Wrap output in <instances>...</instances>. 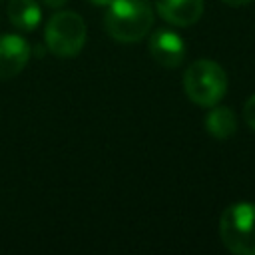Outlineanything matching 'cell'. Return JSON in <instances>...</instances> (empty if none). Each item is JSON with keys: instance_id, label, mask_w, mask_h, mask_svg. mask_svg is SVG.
Segmentation results:
<instances>
[{"instance_id": "obj_9", "label": "cell", "mask_w": 255, "mask_h": 255, "mask_svg": "<svg viewBox=\"0 0 255 255\" xmlns=\"http://www.w3.org/2000/svg\"><path fill=\"white\" fill-rule=\"evenodd\" d=\"M205 128H207L209 135H213L217 139H225L235 133L237 118H235L233 110L215 104V106H211V110L205 116Z\"/></svg>"}, {"instance_id": "obj_1", "label": "cell", "mask_w": 255, "mask_h": 255, "mask_svg": "<svg viewBox=\"0 0 255 255\" xmlns=\"http://www.w3.org/2000/svg\"><path fill=\"white\" fill-rule=\"evenodd\" d=\"M104 24L114 40L124 44L137 42L151 30V4L149 0H112L108 4Z\"/></svg>"}, {"instance_id": "obj_12", "label": "cell", "mask_w": 255, "mask_h": 255, "mask_svg": "<svg viewBox=\"0 0 255 255\" xmlns=\"http://www.w3.org/2000/svg\"><path fill=\"white\" fill-rule=\"evenodd\" d=\"M223 2L229 4V6H245V4H249L253 0H223Z\"/></svg>"}, {"instance_id": "obj_7", "label": "cell", "mask_w": 255, "mask_h": 255, "mask_svg": "<svg viewBox=\"0 0 255 255\" xmlns=\"http://www.w3.org/2000/svg\"><path fill=\"white\" fill-rule=\"evenodd\" d=\"M159 16L173 26H191L203 14V0H155Z\"/></svg>"}, {"instance_id": "obj_4", "label": "cell", "mask_w": 255, "mask_h": 255, "mask_svg": "<svg viewBox=\"0 0 255 255\" xmlns=\"http://www.w3.org/2000/svg\"><path fill=\"white\" fill-rule=\"evenodd\" d=\"M44 38L52 54L60 58H72L80 54L86 44V24L78 12H58L48 20Z\"/></svg>"}, {"instance_id": "obj_11", "label": "cell", "mask_w": 255, "mask_h": 255, "mask_svg": "<svg viewBox=\"0 0 255 255\" xmlns=\"http://www.w3.org/2000/svg\"><path fill=\"white\" fill-rule=\"evenodd\" d=\"M42 2H44L48 8H52V10H58V8H62V6H64L68 0H42Z\"/></svg>"}, {"instance_id": "obj_5", "label": "cell", "mask_w": 255, "mask_h": 255, "mask_svg": "<svg viewBox=\"0 0 255 255\" xmlns=\"http://www.w3.org/2000/svg\"><path fill=\"white\" fill-rule=\"evenodd\" d=\"M147 48H149L151 58L165 68H175L185 58V42L173 30H165V28L155 30L149 36Z\"/></svg>"}, {"instance_id": "obj_13", "label": "cell", "mask_w": 255, "mask_h": 255, "mask_svg": "<svg viewBox=\"0 0 255 255\" xmlns=\"http://www.w3.org/2000/svg\"><path fill=\"white\" fill-rule=\"evenodd\" d=\"M92 4H96V6H108L112 0H90Z\"/></svg>"}, {"instance_id": "obj_2", "label": "cell", "mask_w": 255, "mask_h": 255, "mask_svg": "<svg viewBox=\"0 0 255 255\" xmlns=\"http://www.w3.org/2000/svg\"><path fill=\"white\" fill-rule=\"evenodd\" d=\"M183 90L193 104L211 108L227 92V74L213 60H195L183 74Z\"/></svg>"}, {"instance_id": "obj_8", "label": "cell", "mask_w": 255, "mask_h": 255, "mask_svg": "<svg viewBox=\"0 0 255 255\" xmlns=\"http://www.w3.org/2000/svg\"><path fill=\"white\" fill-rule=\"evenodd\" d=\"M8 20L22 32H32L42 20V10L36 0H10L6 8Z\"/></svg>"}, {"instance_id": "obj_3", "label": "cell", "mask_w": 255, "mask_h": 255, "mask_svg": "<svg viewBox=\"0 0 255 255\" xmlns=\"http://www.w3.org/2000/svg\"><path fill=\"white\" fill-rule=\"evenodd\" d=\"M223 245L237 255H255V203H233L219 219Z\"/></svg>"}, {"instance_id": "obj_10", "label": "cell", "mask_w": 255, "mask_h": 255, "mask_svg": "<svg viewBox=\"0 0 255 255\" xmlns=\"http://www.w3.org/2000/svg\"><path fill=\"white\" fill-rule=\"evenodd\" d=\"M243 118L247 122V126L255 131V94L245 102V108H243Z\"/></svg>"}, {"instance_id": "obj_6", "label": "cell", "mask_w": 255, "mask_h": 255, "mask_svg": "<svg viewBox=\"0 0 255 255\" xmlns=\"http://www.w3.org/2000/svg\"><path fill=\"white\" fill-rule=\"evenodd\" d=\"M30 60V44L18 34L0 36V80L18 76Z\"/></svg>"}]
</instances>
